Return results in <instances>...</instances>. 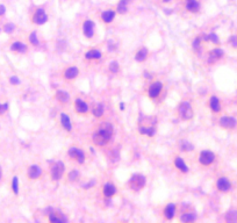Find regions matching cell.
Returning <instances> with one entry per match:
<instances>
[{"label":"cell","mask_w":237,"mask_h":223,"mask_svg":"<svg viewBox=\"0 0 237 223\" xmlns=\"http://www.w3.org/2000/svg\"><path fill=\"white\" fill-rule=\"evenodd\" d=\"M5 14H6V7L4 5H0V18L5 16Z\"/></svg>","instance_id":"obj_46"},{"label":"cell","mask_w":237,"mask_h":223,"mask_svg":"<svg viewBox=\"0 0 237 223\" xmlns=\"http://www.w3.org/2000/svg\"><path fill=\"white\" fill-rule=\"evenodd\" d=\"M92 102L90 98L86 96L83 93L74 94L72 98V104H71V109L73 114L78 117L87 119L91 117V109H92Z\"/></svg>","instance_id":"obj_9"},{"label":"cell","mask_w":237,"mask_h":223,"mask_svg":"<svg viewBox=\"0 0 237 223\" xmlns=\"http://www.w3.org/2000/svg\"><path fill=\"white\" fill-rule=\"evenodd\" d=\"M96 16L98 22H99L103 28L112 27L119 18L118 13L115 11L114 5H109V6H105V7L99 8V9L96 11Z\"/></svg>","instance_id":"obj_17"},{"label":"cell","mask_w":237,"mask_h":223,"mask_svg":"<svg viewBox=\"0 0 237 223\" xmlns=\"http://www.w3.org/2000/svg\"><path fill=\"white\" fill-rule=\"evenodd\" d=\"M192 158L194 166L201 171H208L213 169L218 162V155L209 149L195 150L194 154L192 155Z\"/></svg>","instance_id":"obj_6"},{"label":"cell","mask_w":237,"mask_h":223,"mask_svg":"<svg viewBox=\"0 0 237 223\" xmlns=\"http://www.w3.org/2000/svg\"><path fill=\"white\" fill-rule=\"evenodd\" d=\"M170 167L179 177H187L191 174V165L186 160L185 156L177 151L170 156Z\"/></svg>","instance_id":"obj_16"},{"label":"cell","mask_w":237,"mask_h":223,"mask_svg":"<svg viewBox=\"0 0 237 223\" xmlns=\"http://www.w3.org/2000/svg\"><path fill=\"white\" fill-rule=\"evenodd\" d=\"M124 102H120V109H121V112H124Z\"/></svg>","instance_id":"obj_48"},{"label":"cell","mask_w":237,"mask_h":223,"mask_svg":"<svg viewBox=\"0 0 237 223\" xmlns=\"http://www.w3.org/2000/svg\"><path fill=\"white\" fill-rule=\"evenodd\" d=\"M229 44L233 48H237V36L236 35H231L229 37Z\"/></svg>","instance_id":"obj_45"},{"label":"cell","mask_w":237,"mask_h":223,"mask_svg":"<svg viewBox=\"0 0 237 223\" xmlns=\"http://www.w3.org/2000/svg\"><path fill=\"white\" fill-rule=\"evenodd\" d=\"M25 39H26V41L28 42V44H29L30 48H33V49H42V48H43L42 37L40 36L38 31L35 30V29H33V30L29 31V33L26 35V37H25Z\"/></svg>","instance_id":"obj_36"},{"label":"cell","mask_w":237,"mask_h":223,"mask_svg":"<svg viewBox=\"0 0 237 223\" xmlns=\"http://www.w3.org/2000/svg\"><path fill=\"white\" fill-rule=\"evenodd\" d=\"M143 94L146 99L156 107H159L166 99L168 95V86L163 79L152 77L149 80L144 81Z\"/></svg>","instance_id":"obj_2"},{"label":"cell","mask_w":237,"mask_h":223,"mask_svg":"<svg viewBox=\"0 0 237 223\" xmlns=\"http://www.w3.org/2000/svg\"><path fill=\"white\" fill-rule=\"evenodd\" d=\"M198 220V212L193 207V204H179V212L176 221L180 223H193Z\"/></svg>","instance_id":"obj_20"},{"label":"cell","mask_w":237,"mask_h":223,"mask_svg":"<svg viewBox=\"0 0 237 223\" xmlns=\"http://www.w3.org/2000/svg\"><path fill=\"white\" fill-rule=\"evenodd\" d=\"M214 186L218 193H223V194L229 193L230 191H231V188H233L231 181H230L229 178L226 177V176H220V177L216 178Z\"/></svg>","instance_id":"obj_35"},{"label":"cell","mask_w":237,"mask_h":223,"mask_svg":"<svg viewBox=\"0 0 237 223\" xmlns=\"http://www.w3.org/2000/svg\"><path fill=\"white\" fill-rule=\"evenodd\" d=\"M11 191L15 196L20 194V179L19 176H13L11 180Z\"/></svg>","instance_id":"obj_39"},{"label":"cell","mask_w":237,"mask_h":223,"mask_svg":"<svg viewBox=\"0 0 237 223\" xmlns=\"http://www.w3.org/2000/svg\"><path fill=\"white\" fill-rule=\"evenodd\" d=\"M223 57H224L223 49H221L218 46H212V48H207L201 59L205 62V64L207 66H213L215 64H218L220 61H222Z\"/></svg>","instance_id":"obj_21"},{"label":"cell","mask_w":237,"mask_h":223,"mask_svg":"<svg viewBox=\"0 0 237 223\" xmlns=\"http://www.w3.org/2000/svg\"><path fill=\"white\" fill-rule=\"evenodd\" d=\"M79 31L86 42H96L98 39V23L91 16H83L79 22Z\"/></svg>","instance_id":"obj_13"},{"label":"cell","mask_w":237,"mask_h":223,"mask_svg":"<svg viewBox=\"0 0 237 223\" xmlns=\"http://www.w3.org/2000/svg\"><path fill=\"white\" fill-rule=\"evenodd\" d=\"M103 71L109 78H119L123 72L122 65L116 58L106 61V63L103 64Z\"/></svg>","instance_id":"obj_29"},{"label":"cell","mask_w":237,"mask_h":223,"mask_svg":"<svg viewBox=\"0 0 237 223\" xmlns=\"http://www.w3.org/2000/svg\"><path fill=\"white\" fill-rule=\"evenodd\" d=\"M146 185H148V178L146 174L142 172H134L131 173L130 177L126 180L123 187L130 194L137 195L146 189Z\"/></svg>","instance_id":"obj_12"},{"label":"cell","mask_w":237,"mask_h":223,"mask_svg":"<svg viewBox=\"0 0 237 223\" xmlns=\"http://www.w3.org/2000/svg\"><path fill=\"white\" fill-rule=\"evenodd\" d=\"M115 135H116L115 126L106 119L102 121H96V123L90 130L88 141L93 148L105 150L106 148L111 146L114 143Z\"/></svg>","instance_id":"obj_1"},{"label":"cell","mask_w":237,"mask_h":223,"mask_svg":"<svg viewBox=\"0 0 237 223\" xmlns=\"http://www.w3.org/2000/svg\"><path fill=\"white\" fill-rule=\"evenodd\" d=\"M101 46H102L103 50L106 51L107 56H113V57L116 56L118 54H120V51L122 49L121 40L119 39V37H115V36H112L109 39L105 40L101 43Z\"/></svg>","instance_id":"obj_27"},{"label":"cell","mask_w":237,"mask_h":223,"mask_svg":"<svg viewBox=\"0 0 237 223\" xmlns=\"http://www.w3.org/2000/svg\"><path fill=\"white\" fill-rule=\"evenodd\" d=\"M135 0H118L114 4L115 11L118 13L119 16H126L128 15L131 11V7L134 5Z\"/></svg>","instance_id":"obj_34"},{"label":"cell","mask_w":237,"mask_h":223,"mask_svg":"<svg viewBox=\"0 0 237 223\" xmlns=\"http://www.w3.org/2000/svg\"><path fill=\"white\" fill-rule=\"evenodd\" d=\"M64 1H69V0H64Z\"/></svg>","instance_id":"obj_49"},{"label":"cell","mask_w":237,"mask_h":223,"mask_svg":"<svg viewBox=\"0 0 237 223\" xmlns=\"http://www.w3.org/2000/svg\"><path fill=\"white\" fill-rule=\"evenodd\" d=\"M44 220L49 223H68L70 221L68 214L58 208H49L46 210Z\"/></svg>","instance_id":"obj_25"},{"label":"cell","mask_w":237,"mask_h":223,"mask_svg":"<svg viewBox=\"0 0 237 223\" xmlns=\"http://www.w3.org/2000/svg\"><path fill=\"white\" fill-rule=\"evenodd\" d=\"M65 156H66V159L69 160L72 165L79 166V167H83V166H86L87 163L90 162V155H88L87 150L84 149L80 144L78 143H71L68 148H66V151H65Z\"/></svg>","instance_id":"obj_7"},{"label":"cell","mask_w":237,"mask_h":223,"mask_svg":"<svg viewBox=\"0 0 237 223\" xmlns=\"http://www.w3.org/2000/svg\"><path fill=\"white\" fill-rule=\"evenodd\" d=\"M218 127L224 130H234L237 127V120L234 116L230 115H221L218 119Z\"/></svg>","instance_id":"obj_37"},{"label":"cell","mask_w":237,"mask_h":223,"mask_svg":"<svg viewBox=\"0 0 237 223\" xmlns=\"http://www.w3.org/2000/svg\"><path fill=\"white\" fill-rule=\"evenodd\" d=\"M29 22L34 27H42L49 22L50 15L48 8L44 5H34L29 8L28 12Z\"/></svg>","instance_id":"obj_14"},{"label":"cell","mask_w":237,"mask_h":223,"mask_svg":"<svg viewBox=\"0 0 237 223\" xmlns=\"http://www.w3.org/2000/svg\"><path fill=\"white\" fill-rule=\"evenodd\" d=\"M206 106L209 113H212L213 115H220L222 113V109H223L221 99L215 94L208 95V98L206 99Z\"/></svg>","instance_id":"obj_31"},{"label":"cell","mask_w":237,"mask_h":223,"mask_svg":"<svg viewBox=\"0 0 237 223\" xmlns=\"http://www.w3.org/2000/svg\"><path fill=\"white\" fill-rule=\"evenodd\" d=\"M72 98L73 95L70 93V91H68L64 87H58L54 91V95H52V99L56 102L57 106H59L63 109H68V108L71 107V104H72Z\"/></svg>","instance_id":"obj_22"},{"label":"cell","mask_w":237,"mask_h":223,"mask_svg":"<svg viewBox=\"0 0 237 223\" xmlns=\"http://www.w3.org/2000/svg\"><path fill=\"white\" fill-rule=\"evenodd\" d=\"M178 13L184 18H193L201 14L203 8L202 0H176Z\"/></svg>","instance_id":"obj_11"},{"label":"cell","mask_w":237,"mask_h":223,"mask_svg":"<svg viewBox=\"0 0 237 223\" xmlns=\"http://www.w3.org/2000/svg\"><path fill=\"white\" fill-rule=\"evenodd\" d=\"M56 123H57V127L59 128V130L66 136H71L74 133V123H73L72 117L63 108L57 114Z\"/></svg>","instance_id":"obj_18"},{"label":"cell","mask_w":237,"mask_h":223,"mask_svg":"<svg viewBox=\"0 0 237 223\" xmlns=\"http://www.w3.org/2000/svg\"><path fill=\"white\" fill-rule=\"evenodd\" d=\"M3 177H4V173H3V167H1V165H0V182H1V180H3Z\"/></svg>","instance_id":"obj_47"},{"label":"cell","mask_w":237,"mask_h":223,"mask_svg":"<svg viewBox=\"0 0 237 223\" xmlns=\"http://www.w3.org/2000/svg\"><path fill=\"white\" fill-rule=\"evenodd\" d=\"M107 61V54L101 44H93L87 46L81 54V63L88 69L102 68Z\"/></svg>","instance_id":"obj_3"},{"label":"cell","mask_w":237,"mask_h":223,"mask_svg":"<svg viewBox=\"0 0 237 223\" xmlns=\"http://www.w3.org/2000/svg\"><path fill=\"white\" fill-rule=\"evenodd\" d=\"M68 170L66 163L63 159H52L50 160L46 169V176L50 180V182L54 185L62 184V180L65 176V172Z\"/></svg>","instance_id":"obj_10"},{"label":"cell","mask_w":237,"mask_h":223,"mask_svg":"<svg viewBox=\"0 0 237 223\" xmlns=\"http://www.w3.org/2000/svg\"><path fill=\"white\" fill-rule=\"evenodd\" d=\"M119 193H120V188L118 184L109 177L100 181L96 187V195L99 198V200L105 201V202H109L115 199L119 195Z\"/></svg>","instance_id":"obj_8"},{"label":"cell","mask_w":237,"mask_h":223,"mask_svg":"<svg viewBox=\"0 0 237 223\" xmlns=\"http://www.w3.org/2000/svg\"><path fill=\"white\" fill-rule=\"evenodd\" d=\"M83 180V172H81V169L79 166L72 165V167L66 170L65 172V176L62 180V184L64 186H78L79 182Z\"/></svg>","instance_id":"obj_23"},{"label":"cell","mask_w":237,"mask_h":223,"mask_svg":"<svg viewBox=\"0 0 237 223\" xmlns=\"http://www.w3.org/2000/svg\"><path fill=\"white\" fill-rule=\"evenodd\" d=\"M8 111H9V102L8 101L0 102V116L5 115Z\"/></svg>","instance_id":"obj_43"},{"label":"cell","mask_w":237,"mask_h":223,"mask_svg":"<svg viewBox=\"0 0 237 223\" xmlns=\"http://www.w3.org/2000/svg\"><path fill=\"white\" fill-rule=\"evenodd\" d=\"M81 76V69L78 64L74 63H70V64H65L59 69L58 71V77L61 79L62 83H64L65 85H73L76 84L78 79Z\"/></svg>","instance_id":"obj_15"},{"label":"cell","mask_w":237,"mask_h":223,"mask_svg":"<svg viewBox=\"0 0 237 223\" xmlns=\"http://www.w3.org/2000/svg\"><path fill=\"white\" fill-rule=\"evenodd\" d=\"M30 46L28 44V42L26 41V39H15L13 40L9 46H8V50L11 51L12 54L14 55H19V56H26L29 54L30 51Z\"/></svg>","instance_id":"obj_28"},{"label":"cell","mask_w":237,"mask_h":223,"mask_svg":"<svg viewBox=\"0 0 237 223\" xmlns=\"http://www.w3.org/2000/svg\"><path fill=\"white\" fill-rule=\"evenodd\" d=\"M226 221L227 222H236L237 221V210L230 209L226 213Z\"/></svg>","instance_id":"obj_42"},{"label":"cell","mask_w":237,"mask_h":223,"mask_svg":"<svg viewBox=\"0 0 237 223\" xmlns=\"http://www.w3.org/2000/svg\"><path fill=\"white\" fill-rule=\"evenodd\" d=\"M174 116L178 121L183 123H190L195 119V113H196V107H195V100L192 96H184L181 98L176 108H174Z\"/></svg>","instance_id":"obj_4"},{"label":"cell","mask_w":237,"mask_h":223,"mask_svg":"<svg viewBox=\"0 0 237 223\" xmlns=\"http://www.w3.org/2000/svg\"><path fill=\"white\" fill-rule=\"evenodd\" d=\"M98 185H99V181L96 180V179H84V178H83V180L79 182L78 187H79L80 191H86V192H88V191L96 189Z\"/></svg>","instance_id":"obj_38"},{"label":"cell","mask_w":237,"mask_h":223,"mask_svg":"<svg viewBox=\"0 0 237 223\" xmlns=\"http://www.w3.org/2000/svg\"><path fill=\"white\" fill-rule=\"evenodd\" d=\"M190 49H191L192 54L193 56H195L196 58H202L203 54L207 49L206 43L202 41V37L201 35L199 34H195L193 35L190 40Z\"/></svg>","instance_id":"obj_26"},{"label":"cell","mask_w":237,"mask_h":223,"mask_svg":"<svg viewBox=\"0 0 237 223\" xmlns=\"http://www.w3.org/2000/svg\"><path fill=\"white\" fill-rule=\"evenodd\" d=\"M91 117L96 121H102L107 119V108L103 101H94L92 104Z\"/></svg>","instance_id":"obj_30"},{"label":"cell","mask_w":237,"mask_h":223,"mask_svg":"<svg viewBox=\"0 0 237 223\" xmlns=\"http://www.w3.org/2000/svg\"><path fill=\"white\" fill-rule=\"evenodd\" d=\"M150 55H151V51H150L149 48L146 46H141L134 51L133 59H134L136 64H144V63L149 61Z\"/></svg>","instance_id":"obj_33"},{"label":"cell","mask_w":237,"mask_h":223,"mask_svg":"<svg viewBox=\"0 0 237 223\" xmlns=\"http://www.w3.org/2000/svg\"><path fill=\"white\" fill-rule=\"evenodd\" d=\"M16 29V26L13 22H6L3 24V31L5 34L7 35H12Z\"/></svg>","instance_id":"obj_41"},{"label":"cell","mask_w":237,"mask_h":223,"mask_svg":"<svg viewBox=\"0 0 237 223\" xmlns=\"http://www.w3.org/2000/svg\"><path fill=\"white\" fill-rule=\"evenodd\" d=\"M136 131L143 139H153L158 131V117L156 115H141L136 122Z\"/></svg>","instance_id":"obj_5"},{"label":"cell","mask_w":237,"mask_h":223,"mask_svg":"<svg viewBox=\"0 0 237 223\" xmlns=\"http://www.w3.org/2000/svg\"><path fill=\"white\" fill-rule=\"evenodd\" d=\"M9 84L13 85V86H18V85L21 84V80H20V78L18 77V76H12V77H9Z\"/></svg>","instance_id":"obj_44"},{"label":"cell","mask_w":237,"mask_h":223,"mask_svg":"<svg viewBox=\"0 0 237 223\" xmlns=\"http://www.w3.org/2000/svg\"><path fill=\"white\" fill-rule=\"evenodd\" d=\"M177 152L184 155V156H192L194 154L195 149L194 143L190 141L188 139H179L177 141Z\"/></svg>","instance_id":"obj_32"},{"label":"cell","mask_w":237,"mask_h":223,"mask_svg":"<svg viewBox=\"0 0 237 223\" xmlns=\"http://www.w3.org/2000/svg\"><path fill=\"white\" fill-rule=\"evenodd\" d=\"M151 1H152V4L155 6L161 8L170 7V6L174 5V3H176V0H151Z\"/></svg>","instance_id":"obj_40"},{"label":"cell","mask_w":237,"mask_h":223,"mask_svg":"<svg viewBox=\"0 0 237 223\" xmlns=\"http://www.w3.org/2000/svg\"><path fill=\"white\" fill-rule=\"evenodd\" d=\"M178 212H179V204L177 201H168L159 208L158 215L163 222H172L177 220Z\"/></svg>","instance_id":"obj_19"},{"label":"cell","mask_w":237,"mask_h":223,"mask_svg":"<svg viewBox=\"0 0 237 223\" xmlns=\"http://www.w3.org/2000/svg\"><path fill=\"white\" fill-rule=\"evenodd\" d=\"M46 177V169L40 163H31L26 167V178L30 182L41 181Z\"/></svg>","instance_id":"obj_24"}]
</instances>
